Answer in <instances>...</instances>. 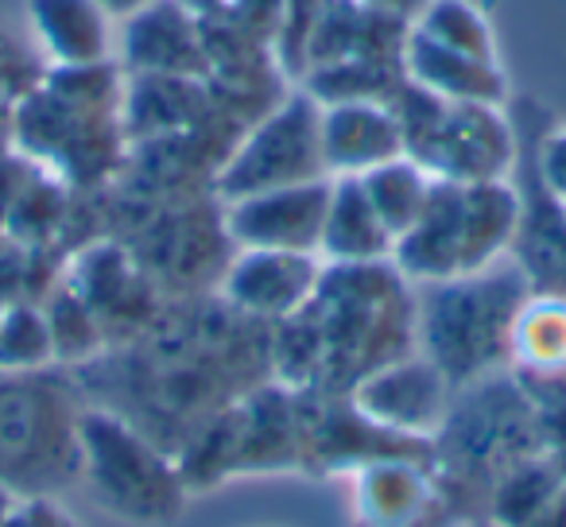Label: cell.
<instances>
[{
	"label": "cell",
	"instance_id": "obj_7",
	"mask_svg": "<svg viewBox=\"0 0 566 527\" xmlns=\"http://www.w3.org/2000/svg\"><path fill=\"white\" fill-rule=\"evenodd\" d=\"M318 120H323V105L303 86L268 105L213 167V198L233 202V198H249L260 190L326 179Z\"/></svg>",
	"mask_w": 566,
	"mask_h": 527
},
{
	"label": "cell",
	"instance_id": "obj_18",
	"mask_svg": "<svg viewBox=\"0 0 566 527\" xmlns=\"http://www.w3.org/2000/svg\"><path fill=\"white\" fill-rule=\"evenodd\" d=\"M396 236L373 210L357 175H331V202H326L318 256L326 264H380L392 260Z\"/></svg>",
	"mask_w": 566,
	"mask_h": 527
},
{
	"label": "cell",
	"instance_id": "obj_17",
	"mask_svg": "<svg viewBox=\"0 0 566 527\" xmlns=\"http://www.w3.org/2000/svg\"><path fill=\"white\" fill-rule=\"evenodd\" d=\"M509 369L524 392L566 380V299L532 292L509 334Z\"/></svg>",
	"mask_w": 566,
	"mask_h": 527
},
{
	"label": "cell",
	"instance_id": "obj_23",
	"mask_svg": "<svg viewBox=\"0 0 566 527\" xmlns=\"http://www.w3.org/2000/svg\"><path fill=\"white\" fill-rule=\"evenodd\" d=\"M326 9H331V0H275V28H272L275 63L283 66V74H292L295 82L303 74L307 43Z\"/></svg>",
	"mask_w": 566,
	"mask_h": 527
},
{
	"label": "cell",
	"instance_id": "obj_11",
	"mask_svg": "<svg viewBox=\"0 0 566 527\" xmlns=\"http://www.w3.org/2000/svg\"><path fill=\"white\" fill-rule=\"evenodd\" d=\"M326 202H331V175L221 202V225L233 249L318 252Z\"/></svg>",
	"mask_w": 566,
	"mask_h": 527
},
{
	"label": "cell",
	"instance_id": "obj_22",
	"mask_svg": "<svg viewBox=\"0 0 566 527\" xmlns=\"http://www.w3.org/2000/svg\"><path fill=\"white\" fill-rule=\"evenodd\" d=\"M43 307H48L51 330H55L59 365H94L97 354L105 349V330L94 318V310L63 280L43 295Z\"/></svg>",
	"mask_w": 566,
	"mask_h": 527
},
{
	"label": "cell",
	"instance_id": "obj_9",
	"mask_svg": "<svg viewBox=\"0 0 566 527\" xmlns=\"http://www.w3.org/2000/svg\"><path fill=\"white\" fill-rule=\"evenodd\" d=\"M354 527H447L450 493L434 462L416 454H380L349 470Z\"/></svg>",
	"mask_w": 566,
	"mask_h": 527
},
{
	"label": "cell",
	"instance_id": "obj_28",
	"mask_svg": "<svg viewBox=\"0 0 566 527\" xmlns=\"http://www.w3.org/2000/svg\"><path fill=\"white\" fill-rule=\"evenodd\" d=\"M365 9H373V12H380V17H388V20H400V24H416L419 20V12L431 4V0H361Z\"/></svg>",
	"mask_w": 566,
	"mask_h": 527
},
{
	"label": "cell",
	"instance_id": "obj_14",
	"mask_svg": "<svg viewBox=\"0 0 566 527\" xmlns=\"http://www.w3.org/2000/svg\"><path fill=\"white\" fill-rule=\"evenodd\" d=\"M326 175H365L403 156V128L392 102H331L323 105Z\"/></svg>",
	"mask_w": 566,
	"mask_h": 527
},
{
	"label": "cell",
	"instance_id": "obj_3",
	"mask_svg": "<svg viewBox=\"0 0 566 527\" xmlns=\"http://www.w3.org/2000/svg\"><path fill=\"white\" fill-rule=\"evenodd\" d=\"M78 481L97 508L133 527L175 524L190 500L179 457L113 408L78 411Z\"/></svg>",
	"mask_w": 566,
	"mask_h": 527
},
{
	"label": "cell",
	"instance_id": "obj_8",
	"mask_svg": "<svg viewBox=\"0 0 566 527\" xmlns=\"http://www.w3.org/2000/svg\"><path fill=\"white\" fill-rule=\"evenodd\" d=\"M454 396V380L427 354L411 349V354L392 357V361L365 372L346 392V400L354 403L357 415L369 419L380 431L431 446L442 426H447Z\"/></svg>",
	"mask_w": 566,
	"mask_h": 527
},
{
	"label": "cell",
	"instance_id": "obj_10",
	"mask_svg": "<svg viewBox=\"0 0 566 527\" xmlns=\"http://www.w3.org/2000/svg\"><path fill=\"white\" fill-rule=\"evenodd\" d=\"M326 260L292 249H233L218 276V295L229 310L260 326L300 315L323 284Z\"/></svg>",
	"mask_w": 566,
	"mask_h": 527
},
{
	"label": "cell",
	"instance_id": "obj_12",
	"mask_svg": "<svg viewBox=\"0 0 566 527\" xmlns=\"http://www.w3.org/2000/svg\"><path fill=\"white\" fill-rule=\"evenodd\" d=\"M63 284L94 310L105 338L109 330H144L151 315V276L117 241H90L63 268Z\"/></svg>",
	"mask_w": 566,
	"mask_h": 527
},
{
	"label": "cell",
	"instance_id": "obj_29",
	"mask_svg": "<svg viewBox=\"0 0 566 527\" xmlns=\"http://www.w3.org/2000/svg\"><path fill=\"white\" fill-rule=\"evenodd\" d=\"M97 4H102L113 20H120V24H125V20L140 17L144 9H151V4H159V0H97Z\"/></svg>",
	"mask_w": 566,
	"mask_h": 527
},
{
	"label": "cell",
	"instance_id": "obj_4",
	"mask_svg": "<svg viewBox=\"0 0 566 527\" xmlns=\"http://www.w3.org/2000/svg\"><path fill=\"white\" fill-rule=\"evenodd\" d=\"M303 392L283 388L280 380L229 400L210 423L198 426V434L187 442V454H179L190 488H206L241 473L303 470Z\"/></svg>",
	"mask_w": 566,
	"mask_h": 527
},
{
	"label": "cell",
	"instance_id": "obj_19",
	"mask_svg": "<svg viewBox=\"0 0 566 527\" xmlns=\"http://www.w3.org/2000/svg\"><path fill=\"white\" fill-rule=\"evenodd\" d=\"M357 179H361L373 210L380 213V221H385L392 236H403L411 225H416L419 213H423L427 202H431L434 182H439L423 164H416L408 151L388 159V164L373 167V171L357 175Z\"/></svg>",
	"mask_w": 566,
	"mask_h": 527
},
{
	"label": "cell",
	"instance_id": "obj_1",
	"mask_svg": "<svg viewBox=\"0 0 566 527\" xmlns=\"http://www.w3.org/2000/svg\"><path fill=\"white\" fill-rule=\"evenodd\" d=\"M416 346V292L392 260L326 264L315 299L268 334V365L283 388L346 396L365 372Z\"/></svg>",
	"mask_w": 566,
	"mask_h": 527
},
{
	"label": "cell",
	"instance_id": "obj_6",
	"mask_svg": "<svg viewBox=\"0 0 566 527\" xmlns=\"http://www.w3.org/2000/svg\"><path fill=\"white\" fill-rule=\"evenodd\" d=\"M0 477L20 493L78 477V408L48 372H0Z\"/></svg>",
	"mask_w": 566,
	"mask_h": 527
},
{
	"label": "cell",
	"instance_id": "obj_25",
	"mask_svg": "<svg viewBox=\"0 0 566 527\" xmlns=\"http://www.w3.org/2000/svg\"><path fill=\"white\" fill-rule=\"evenodd\" d=\"M535 182L566 205V125H555L535 148Z\"/></svg>",
	"mask_w": 566,
	"mask_h": 527
},
{
	"label": "cell",
	"instance_id": "obj_15",
	"mask_svg": "<svg viewBox=\"0 0 566 527\" xmlns=\"http://www.w3.org/2000/svg\"><path fill=\"white\" fill-rule=\"evenodd\" d=\"M24 17L48 66L117 59V20L97 0H24Z\"/></svg>",
	"mask_w": 566,
	"mask_h": 527
},
{
	"label": "cell",
	"instance_id": "obj_13",
	"mask_svg": "<svg viewBox=\"0 0 566 527\" xmlns=\"http://www.w3.org/2000/svg\"><path fill=\"white\" fill-rule=\"evenodd\" d=\"M117 59L128 74H175V78H210V43L206 28L182 0H159L140 17L125 20Z\"/></svg>",
	"mask_w": 566,
	"mask_h": 527
},
{
	"label": "cell",
	"instance_id": "obj_5",
	"mask_svg": "<svg viewBox=\"0 0 566 527\" xmlns=\"http://www.w3.org/2000/svg\"><path fill=\"white\" fill-rule=\"evenodd\" d=\"M403 128V151L442 182L512 179L520 144L504 105L442 102L403 78L392 94Z\"/></svg>",
	"mask_w": 566,
	"mask_h": 527
},
{
	"label": "cell",
	"instance_id": "obj_24",
	"mask_svg": "<svg viewBox=\"0 0 566 527\" xmlns=\"http://www.w3.org/2000/svg\"><path fill=\"white\" fill-rule=\"evenodd\" d=\"M43 71H48V66L35 63V55L20 51L9 35H0V105H4V109H12L20 97L32 94L43 82Z\"/></svg>",
	"mask_w": 566,
	"mask_h": 527
},
{
	"label": "cell",
	"instance_id": "obj_16",
	"mask_svg": "<svg viewBox=\"0 0 566 527\" xmlns=\"http://www.w3.org/2000/svg\"><path fill=\"white\" fill-rule=\"evenodd\" d=\"M403 78L423 86L427 94L442 97V102L504 105V97H509V74H504L501 63L439 48L411 28L408 40H403Z\"/></svg>",
	"mask_w": 566,
	"mask_h": 527
},
{
	"label": "cell",
	"instance_id": "obj_31",
	"mask_svg": "<svg viewBox=\"0 0 566 527\" xmlns=\"http://www.w3.org/2000/svg\"><path fill=\"white\" fill-rule=\"evenodd\" d=\"M0 310H4V303H0Z\"/></svg>",
	"mask_w": 566,
	"mask_h": 527
},
{
	"label": "cell",
	"instance_id": "obj_27",
	"mask_svg": "<svg viewBox=\"0 0 566 527\" xmlns=\"http://www.w3.org/2000/svg\"><path fill=\"white\" fill-rule=\"evenodd\" d=\"M0 527H82V524H78V516H74L66 504H59L51 493H24Z\"/></svg>",
	"mask_w": 566,
	"mask_h": 527
},
{
	"label": "cell",
	"instance_id": "obj_30",
	"mask_svg": "<svg viewBox=\"0 0 566 527\" xmlns=\"http://www.w3.org/2000/svg\"><path fill=\"white\" fill-rule=\"evenodd\" d=\"M20 496H24V493H20L17 485H9V481L0 477V524H4V519H9V512L17 508V500H20Z\"/></svg>",
	"mask_w": 566,
	"mask_h": 527
},
{
	"label": "cell",
	"instance_id": "obj_20",
	"mask_svg": "<svg viewBox=\"0 0 566 527\" xmlns=\"http://www.w3.org/2000/svg\"><path fill=\"white\" fill-rule=\"evenodd\" d=\"M59 365L55 330L43 299H17L0 310V372H51Z\"/></svg>",
	"mask_w": 566,
	"mask_h": 527
},
{
	"label": "cell",
	"instance_id": "obj_26",
	"mask_svg": "<svg viewBox=\"0 0 566 527\" xmlns=\"http://www.w3.org/2000/svg\"><path fill=\"white\" fill-rule=\"evenodd\" d=\"M35 167L40 164H35L32 156H24L17 144H4V148H0V233H4V225H9L12 210H17L20 194H24Z\"/></svg>",
	"mask_w": 566,
	"mask_h": 527
},
{
	"label": "cell",
	"instance_id": "obj_21",
	"mask_svg": "<svg viewBox=\"0 0 566 527\" xmlns=\"http://www.w3.org/2000/svg\"><path fill=\"white\" fill-rule=\"evenodd\" d=\"M411 32L439 43V48L501 63V43H496L493 24H489L485 9H481L478 0H431L419 12L416 24H411Z\"/></svg>",
	"mask_w": 566,
	"mask_h": 527
},
{
	"label": "cell",
	"instance_id": "obj_2",
	"mask_svg": "<svg viewBox=\"0 0 566 527\" xmlns=\"http://www.w3.org/2000/svg\"><path fill=\"white\" fill-rule=\"evenodd\" d=\"M532 295L516 256H504L481 272L423 284L416 295V346L454 388L501 372L509 365V334L520 307Z\"/></svg>",
	"mask_w": 566,
	"mask_h": 527
}]
</instances>
